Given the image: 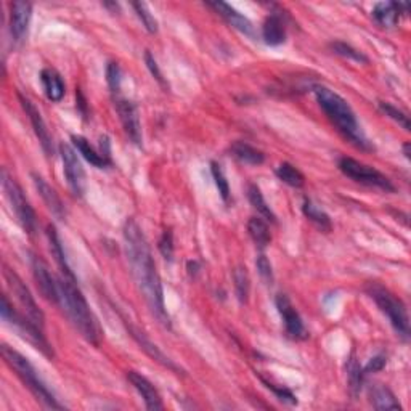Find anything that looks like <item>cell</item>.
Listing matches in <instances>:
<instances>
[{
	"mask_svg": "<svg viewBox=\"0 0 411 411\" xmlns=\"http://www.w3.org/2000/svg\"><path fill=\"white\" fill-rule=\"evenodd\" d=\"M124 240H126V252L135 281H137L140 291L143 292L150 311L153 312L157 322L162 326L171 328V318H169L164 306V291H162L161 277L157 273L153 252H151L143 230L133 218H129L124 225Z\"/></svg>",
	"mask_w": 411,
	"mask_h": 411,
	"instance_id": "cell-1",
	"label": "cell"
},
{
	"mask_svg": "<svg viewBox=\"0 0 411 411\" xmlns=\"http://www.w3.org/2000/svg\"><path fill=\"white\" fill-rule=\"evenodd\" d=\"M4 277H5V281H7L8 289L11 291V294H13L15 299L18 301L22 311H25L26 317L30 318L39 330L44 331V326H45L44 312L39 308L36 299H34V296L31 294L30 288L25 285V281L20 278L18 273L13 272V270L8 268L7 266H4Z\"/></svg>",
	"mask_w": 411,
	"mask_h": 411,
	"instance_id": "cell-8",
	"label": "cell"
},
{
	"mask_svg": "<svg viewBox=\"0 0 411 411\" xmlns=\"http://www.w3.org/2000/svg\"><path fill=\"white\" fill-rule=\"evenodd\" d=\"M32 16V5L30 2L10 4V32L15 41H22L26 36Z\"/></svg>",
	"mask_w": 411,
	"mask_h": 411,
	"instance_id": "cell-16",
	"label": "cell"
},
{
	"mask_svg": "<svg viewBox=\"0 0 411 411\" xmlns=\"http://www.w3.org/2000/svg\"><path fill=\"white\" fill-rule=\"evenodd\" d=\"M247 232H249V236L256 243V246L261 247V249L272 243V235H270L268 225L261 217L249 218V222H247Z\"/></svg>",
	"mask_w": 411,
	"mask_h": 411,
	"instance_id": "cell-28",
	"label": "cell"
},
{
	"mask_svg": "<svg viewBox=\"0 0 411 411\" xmlns=\"http://www.w3.org/2000/svg\"><path fill=\"white\" fill-rule=\"evenodd\" d=\"M145 63H146V67H148V71L151 72V76H153L156 81L159 82V86L167 89L166 79H164V76H162L159 66H157V61H156L155 56L151 55L150 50H146V52H145Z\"/></svg>",
	"mask_w": 411,
	"mask_h": 411,
	"instance_id": "cell-39",
	"label": "cell"
},
{
	"mask_svg": "<svg viewBox=\"0 0 411 411\" xmlns=\"http://www.w3.org/2000/svg\"><path fill=\"white\" fill-rule=\"evenodd\" d=\"M370 398L371 403L376 410L381 411H387V410H398L402 411V405L398 403L397 397L393 396V392L389 389V387L382 386V384H376L370 389Z\"/></svg>",
	"mask_w": 411,
	"mask_h": 411,
	"instance_id": "cell-25",
	"label": "cell"
},
{
	"mask_svg": "<svg viewBox=\"0 0 411 411\" xmlns=\"http://www.w3.org/2000/svg\"><path fill=\"white\" fill-rule=\"evenodd\" d=\"M115 108H116L117 116H119L124 132L127 133V137L131 138V142L133 145H137L142 148L143 133H142V124H140V115H138L137 105L127 98L116 97Z\"/></svg>",
	"mask_w": 411,
	"mask_h": 411,
	"instance_id": "cell-11",
	"label": "cell"
},
{
	"mask_svg": "<svg viewBox=\"0 0 411 411\" xmlns=\"http://www.w3.org/2000/svg\"><path fill=\"white\" fill-rule=\"evenodd\" d=\"M60 306L63 307L67 318L76 326V330L82 334L84 339L93 346H100L101 330L98 320L90 311L89 304L84 297L82 291L77 288L76 280L61 275L58 278Z\"/></svg>",
	"mask_w": 411,
	"mask_h": 411,
	"instance_id": "cell-2",
	"label": "cell"
},
{
	"mask_svg": "<svg viewBox=\"0 0 411 411\" xmlns=\"http://www.w3.org/2000/svg\"><path fill=\"white\" fill-rule=\"evenodd\" d=\"M32 182H34V187H36V190L39 191V195H41L42 201L45 202V206L48 207V211L52 212L56 218L65 221L66 207L63 204V201H61L60 195L56 193V190L50 187V185L45 182L41 176H37V174H32Z\"/></svg>",
	"mask_w": 411,
	"mask_h": 411,
	"instance_id": "cell-18",
	"label": "cell"
},
{
	"mask_svg": "<svg viewBox=\"0 0 411 411\" xmlns=\"http://www.w3.org/2000/svg\"><path fill=\"white\" fill-rule=\"evenodd\" d=\"M127 379L133 386V389L142 396L146 408L153 411H159L164 408V403H162L159 392H157L156 387L151 384V381L146 379L143 374L137 373V371H129Z\"/></svg>",
	"mask_w": 411,
	"mask_h": 411,
	"instance_id": "cell-15",
	"label": "cell"
},
{
	"mask_svg": "<svg viewBox=\"0 0 411 411\" xmlns=\"http://www.w3.org/2000/svg\"><path fill=\"white\" fill-rule=\"evenodd\" d=\"M207 5L216 10L230 26L235 27V30L243 32L244 36L256 37V31H254V26H252V22L247 20L244 15H241L238 10L233 8L232 5L225 4V2H209Z\"/></svg>",
	"mask_w": 411,
	"mask_h": 411,
	"instance_id": "cell-17",
	"label": "cell"
},
{
	"mask_svg": "<svg viewBox=\"0 0 411 411\" xmlns=\"http://www.w3.org/2000/svg\"><path fill=\"white\" fill-rule=\"evenodd\" d=\"M247 198H249V202L252 204V207L261 214V216L266 218L268 222H277V216H275L273 211L270 209V206L267 204L266 198H263L261 188L257 187V185H249V188H247Z\"/></svg>",
	"mask_w": 411,
	"mask_h": 411,
	"instance_id": "cell-29",
	"label": "cell"
},
{
	"mask_svg": "<svg viewBox=\"0 0 411 411\" xmlns=\"http://www.w3.org/2000/svg\"><path fill=\"white\" fill-rule=\"evenodd\" d=\"M348 382H351V387L352 389L358 391L360 389V384H362V379H363V371L360 368V365L357 363L355 358H351V362H348Z\"/></svg>",
	"mask_w": 411,
	"mask_h": 411,
	"instance_id": "cell-40",
	"label": "cell"
},
{
	"mask_svg": "<svg viewBox=\"0 0 411 411\" xmlns=\"http://www.w3.org/2000/svg\"><path fill=\"white\" fill-rule=\"evenodd\" d=\"M379 110L384 112L387 117H391V119L396 121L398 126H402L405 131H410V117L407 116V112H403L402 110H398L397 106H393L391 103H387V101H381L379 103Z\"/></svg>",
	"mask_w": 411,
	"mask_h": 411,
	"instance_id": "cell-35",
	"label": "cell"
},
{
	"mask_svg": "<svg viewBox=\"0 0 411 411\" xmlns=\"http://www.w3.org/2000/svg\"><path fill=\"white\" fill-rule=\"evenodd\" d=\"M211 172H212V178H214V182H216L218 193H221V196H222V200L225 202H228L230 201V183H228L227 177H225L221 164H217V162H211Z\"/></svg>",
	"mask_w": 411,
	"mask_h": 411,
	"instance_id": "cell-34",
	"label": "cell"
},
{
	"mask_svg": "<svg viewBox=\"0 0 411 411\" xmlns=\"http://www.w3.org/2000/svg\"><path fill=\"white\" fill-rule=\"evenodd\" d=\"M233 281H235V292L236 299L244 306L249 301V292H251V280L247 275V270L244 267H236L233 270Z\"/></svg>",
	"mask_w": 411,
	"mask_h": 411,
	"instance_id": "cell-31",
	"label": "cell"
},
{
	"mask_svg": "<svg viewBox=\"0 0 411 411\" xmlns=\"http://www.w3.org/2000/svg\"><path fill=\"white\" fill-rule=\"evenodd\" d=\"M408 8L410 4L405 2H382L376 4L371 13H373V18L379 26L392 27L397 25L403 13H407Z\"/></svg>",
	"mask_w": 411,
	"mask_h": 411,
	"instance_id": "cell-19",
	"label": "cell"
},
{
	"mask_svg": "<svg viewBox=\"0 0 411 411\" xmlns=\"http://www.w3.org/2000/svg\"><path fill=\"white\" fill-rule=\"evenodd\" d=\"M121 81H122V72H121L119 63H116V61H110V63L106 65V82H108L112 93L119 92Z\"/></svg>",
	"mask_w": 411,
	"mask_h": 411,
	"instance_id": "cell-36",
	"label": "cell"
},
{
	"mask_svg": "<svg viewBox=\"0 0 411 411\" xmlns=\"http://www.w3.org/2000/svg\"><path fill=\"white\" fill-rule=\"evenodd\" d=\"M198 268H200V263L196 262V261H193V262L190 261V262H188V273H190V275H193V277H195V275L200 272Z\"/></svg>",
	"mask_w": 411,
	"mask_h": 411,
	"instance_id": "cell-43",
	"label": "cell"
},
{
	"mask_svg": "<svg viewBox=\"0 0 411 411\" xmlns=\"http://www.w3.org/2000/svg\"><path fill=\"white\" fill-rule=\"evenodd\" d=\"M302 212H304V216H306L308 221L317 225V227L322 230V232L328 233V232H331V230H333V222H331L328 214H326L322 207H318L317 204H315L313 201L304 200Z\"/></svg>",
	"mask_w": 411,
	"mask_h": 411,
	"instance_id": "cell-27",
	"label": "cell"
},
{
	"mask_svg": "<svg viewBox=\"0 0 411 411\" xmlns=\"http://www.w3.org/2000/svg\"><path fill=\"white\" fill-rule=\"evenodd\" d=\"M0 312H2V318L5 320V322L16 326V328L20 330V333H22V336H26L27 339L34 342V344L37 346V348H41L45 355H48V357L53 355L50 344L47 342V339H45L44 331L39 330L37 326L26 317V315H20L18 312H16L13 304L8 301V297L5 294L2 296V307H0Z\"/></svg>",
	"mask_w": 411,
	"mask_h": 411,
	"instance_id": "cell-9",
	"label": "cell"
},
{
	"mask_svg": "<svg viewBox=\"0 0 411 411\" xmlns=\"http://www.w3.org/2000/svg\"><path fill=\"white\" fill-rule=\"evenodd\" d=\"M0 352H2V358L5 363L15 371L16 376L22 381L27 389L36 397V400L42 405L44 408L47 410H63V405L58 403L55 396L48 391V387L44 384V381L39 378V373L36 368L32 367L30 360L25 355H21L20 352L13 351V348L8 347L7 344H2L0 347Z\"/></svg>",
	"mask_w": 411,
	"mask_h": 411,
	"instance_id": "cell-4",
	"label": "cell"
},
{
	"mask_svg": "<svg viewBox=\"0 0 411 411\" xmlns=\"http://www.w3.org/2000/svg\"><path fill=\"white\" fill-rule=\"evenodd\" d=\"M230 153H232L233 157H236L240 162L243 164H249V166H261L266 161V155L263 151H261L256 146H252L246 142H235L232 146H230Z\"/></svg>",
	"mask_w": 411,
	"mask_h": 411,
	"instance_id": "cell-23",
	"label": "cell"
},
{
	"mask_svg": "<svg viewBox=\"0 0 411 411\" xmlns=\"http://www.w3.org/2000/svg\"><path fill=\"white\" fill-rule=\"evenodd\" d=\"M275 304H277L278 313L281 320H283L286 334H288L291 339H297V341L306 339L307 330H306V326H304L299 312H297L296 307L291 304L289 297L286 294H278L277 299H275Z\"/></svg>",
	"mask_w": 411,
	"mask_h": 411,
	"instance_id": "cell-13",
	"label": "cell"
},
{
	"mask_svg": "<svg viewBox=\"0 0 411 411\" xmlns=\"http://www.w3.org/2000/svg\"><path fill=\"white\" fill-rule=\"evenodd\" d=\"M277 176L281 182H285L292 188H302L306 185L304 174L296 166H292L291 162H281L277 167Z\"/></svg>",
	"mask_w": 411,
	"mask_h": 411,
	"instance_id": "cell-30",
	"label": "cell"
},
{
	"mask_svg": "<svg viewBox=\"0 0 411 411\" xmlns=\"http://www.w3.org/2000/svg\"><path fill=\"white\" fill-rule=\"evenodd\" d=\"M131 334H132V337L135 341L138 342V346L143 348V351L148 353V355L153 358V360H156L157 363H161L162 367H166L167 370H172V371H176L177 374H180L182 373V370H180L176 363L172 362L171 358L169 357H166L164 353L161 352V348L157 347L156 344H153V342H151L148 337H146V334L145 333H142V331H138V330H135V328H131Z\"/></svg>",
	"mask_w": 411,
	"mask_h": 411,
	"instance_id": "cell-21",
	"label": "cell"
},
{
	"mask_svg": "<svg viewBox=\"0 0 411 411\" xmlns=\"http://www.w3.org/2000/svg\"><path fill=\"white\" fill-rule=\"evenodd\" d=\"M313 93L317 97L320 108L325 111L328 119L337 127V131L344 135L347 140H351L353 145L358 146V148L371 150L367 137H365L362 129L358 126L355 112L339 93L333 92V90L325 86H315Z\"/></svg>",
	"mask_w": 411,
	"mask_h": 411,
	"instance_id": "cell-3",
	"label": "cell"
},
{
	"mask_svg": "<svg viewBox=\"0 0 411 411\" xmlns=\"http://www.w3.org/2000/svg\"><path fill=\"white\" fill-rule=\"evenodd\" d=\"M403 155L407 156L408 159H410V142H407V143L403 145Z\"/></svg>",
	"mask_w": 411,
	"mask_h": 411,
	"instance_id": "cell-44",
	"label": "cell"
},
{
	"mask_svg": "<svg viewBox=\"0 0 411 411\" xmlns=\"http://www.w3.org/2000/svg\"><path fill=\"white\" fill-rule=\"evenodd\" d=\"M31 268L34 280H36L37 288L41 291V294L48 302L60 306V291H58V280L53 278V275L50 273V268L41 257L36 254H31Z\"/></svg>",
	"mask_w": 411,
	"mask_h": 411,
	"instance_id": "cell-12",
	"label": "cell"
},
{
	"mask_svg": "<svg viewBox=\"0 0 411 411\" xmlns=\"http://www.w3.org/2000/svg\"><path fill=\"white\" fill-rule=\"evenodd\" d=\"M71 140H72V145L76 146V150L84 156V159L89 161L92 166L103 169L111 164V159H108V157L101 153V151L95 150L87 138L81 137V135H72Z\"/></svg>",
	"mask_w": 411,
	"mask_h": 411,
	"instance_id": "cell-24",
	"label": "cell"
},
{
	"mask_svg": "<svg viewBox=\"0 0 411 411\" xmlns=\"http://www.w3.org/2000/svg\"><path fill=\"white\" fill-rule=\"evenodd\" d=\"M132 8L135 10V13L140 18V21L143 22L145 30L150 34H156L157 32V21L155 18V15L151 13L148 5L143 2H132Z\"/></svg>",
	"mask_w": 411,
	"mask_h": 411,
	"instance_id": "cell-33",
	"label": "cell"
},
{
	"mask_svg": "<svg viewBox=\"0 0 411 411\" xmlns=\"http://www.w3.org/2000/svg\"><path fill=\"white\" fill-rule=\"evenodd\" d=\"M41 82L48 100L55 101V103L63 100L66 87L63 79H61V76L55 70H52V67H45V70H42Z\"/></svg>",
	"mask_w": 411,
	"mask_h": 411,
	"instance_id": "cell-22",
	"label": "cell"
},
{
	"mask_svg": "<svg viewBox=\"0 0 411 411\" xmlns=\"http://www.w3.org/2000/svg\"><path fill=\"white\" fill-rule=\"evenodd\" d=\"M367 291L371 299L376 302V306L379 307V311L389 318L396 333L400 336L403 341H408L410 318L405 304L398 299V297L393 296L389 289L378 283H370Z\"/></svg>",
	"mask_w": 411,
	"mask_h": 411,
	"instance_id": "cell-5",
	"label": "cell"
},
{
	"mask_svg": "<svg viewBox=\"0 0 411 411\" xmlns=\"http://www.w3.org/2000/svg\"><path fill=\"white\" fill-rule=\"evenodd\" d=\"M262 39L263 42L272 45V47H278V45L286 42V26L280 15L272 13L267 16L262 25Z\"/></svg>",
	"mask_w": 411,
	"mask_h": 411,
	"instance_id": "cell-20",
	"label": "cell"
},
{
	"mask_svg": "<svg viewBox=\"0 0 411 411\" xmlns=\"http://www.w3.org/2000/svg\"><path fill=\"white\" fill-rule=\"evenodd\" d=\"M337 166H339V171L344 174L346 177L352 178L353 182L379 188L382 191H391V193L392 191H396L393 183L384 176V174L379 172L378 169L353 159V157H341L339 162H337Z\"/></svg>",
	"mask_w": 411,
	"mask_h": 411,
	"instance_id": "cell-7",
	"label": "cell"
},
{
	"mask_svg": "<svg viewBox=\"0 0 411 411\" xmlns=\"http://www.w3.org/2000/svg\"><path fill=\"white\" fill-rule=\"evenodd\" d=\"M157 247H159L162 257H164L166 261L172 262L174 251H176V247H174V233H172L171 228L164 230V233L161 235L159 244H157Z\"/></svg>",
	"mask_w": 411,
	"mask_h": 411,
	"instance_id": "cell-37",
	"label": "cell"
},
{
	"mask_svg": "<svg viewBox=\"0 0 411 411\" xmlns=\"http://www.w3.org/2000/svg\"><path fill=\"white\" fill-rule=\"evenodd\" d=\"M60 155L61 161H63V174L66 182L70 185L72 195L81 198L84 191H86V172H84L81 161H79L76 151L66 143L60 145Z\"/></svg>",
	"mask_w": 411,
	"mask_h": 411,
	"instance_id": "cell-10",
	"label": "cell"
},
{
	"mask_svg": "<svg viewBox=\"0 0 411 411\" xmlns=\"http://www.w3.org/2000/svg\"><path fill=\"white\" fill-rule=\"evenodd\" d=\"M330 47H331V50H333L334 53L344 56V58L357 61V63H368L367 56H365L362 52H358L357 48H353L352 45H348L346 42H341V41L331 42Z\"/></svg>",
	"mask_w": 411,
	"mask_h": 411,
	"instance_id": "cell-32",
	"label": "cell"
},
{
	"mask_svg": "<svg viewBox=\"0 0 411 411\" xmlns=\"http://www.w3.org/2000/svg\"><path fill=\"white\" fill-rule=\"evenodd\" d=\"M384 367H386V357L384 355H376V357L371 358L367 367H365V370H363L365 373L363 374L376 373V371H381Z\"/></svg>",
	"mask_w": 411,
	"mask_h": 411,
	"instance_id": "cell-42",
	"label": "cell"
},
{
	"mask_svg": "<svg viewBox=\"0 0 411 411\" xmlns=\"http://www.w3.org/2000/svg\"><path fill=\"white\" fill-rule=\"evenodd\" d=\"M257 272L266 285H273V268L266 254H259L256 259Z\"/></svg>",
	"mask_w": 411,
	"mask_h": 411,
	"instance_id": "cell-38",
	"label": "cell"
},
{
	"mask_svg": "<svg viewBox=\"0 0 411 411\" xmlns=\"http://www.w3.org/2000/svg\"><path fill=\"white\" fill-rule=\"evenodd\" d=\"M262 381H263V384H266L268 387V389H272L275 392V396H277L280 398V400H283L286 403H291V405H296L297 403V398H296V396L291 391L285 389L283 386H275V384H272V382H268L266 379H262Z\"/></svg>",
	"mask_w": 411,
	"mask_h": 411,
	"instance_id": "cell-41",
	"label": "cell"
},
{
	"mask_svg": "<svg viewBox=\"0 0 411 411\" xmlns=\"http://www.w3.org/2000/svg\"><path fill=\"white\" fill-rule=\"evenodd\" d=\"M18 98H20L22 110H25V112H26V116L30 117L32 129H34V132H36V137L39 138V143H41L44 153L47 156H53L52 135H50V132H48L47 124H45L41 111H39L36 108V105H34L30 98L25 97V95L18 93Z\"/></svg>",
	"mask_w": 411,
	"mask_h": 411,
	"instance_id": "cell-14",
	"label": "cell"
},
{
	"mask_svg": "<svg viewBox=\"0 0 411 411\" xmlns=\"http://www.w3.org/2000/svg\"><path fill=\"white\" fill-rule=\"evenodd\" d=\"M2 187L5 191V196L11 206V211L15 212L16 221L20 222L21 228L25 230L26 233L34 235L37 230V218H36V212H34L30 200L26 198L25 191L18 185V182L10 176V174L2 171Z\"/></svg>",
	"mask_w": 411,
	"mask_h": 411,
	"instance_id": "cell-6",
	"label": "cell"
},
{
	"mask_svg": "<svg viewBox=\"0 0 411 411\" xmlns=\"http://www.w3.org/2000/svg\"><path fill=\"white\" fill-rule=\"evenodd\" d=\"M47 236H48L50 251H52V256L55 257L56 263H58V267L61 270V275H65V277H67V278L76 280L74 273H72V270L70 267V263H67V261H66V254H65L63 244H61V240H60L58 233H56V228L53 227V225H48Z\"/></svg>",
	"mask_w": 411,
	"mask_h": 411,
	"instance_id": "cell-26",
	"label": "cell"
}]
</instances>
